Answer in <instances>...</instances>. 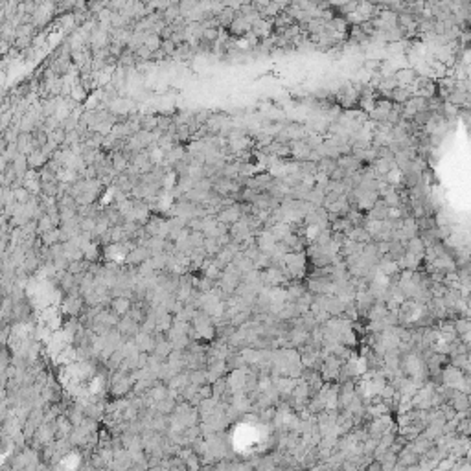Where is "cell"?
Here are the masks:
<instances>
[{
    "label": "cell",
    "instance_id": "277c9868",
    "mask_svg": "<svg viewBox=\"0 0 471 471\" xmlns=\"http://www.w3.org/2000/svg\"><path fill=\"white\" fill-rule=\"evenodd\" d=\"M249 30H252V26L247 23V18L243 17L241 13H238L236 20H234L232 26H230V33H232V35H247V33H251Z\"/></svg>",
    "mask_w": 471,
    "mask_h": 471
},
{
    "label": "cell",
    "instance_id": "5b68a950",
    "mask_svg": "<svg viewBox=\"0 0 471 471\" xmlns=\"http://www.w3.org/2000/svg\"><path fill=\"white\" fill-rule=\"evenodd\" d=\"M271 28H273V23H271V20H265V18L261 17L260 20H256V23L252 24L251 32L260 39V37H269L271 35Z\"/></svg>",
    "mask_w": 471,
    "mask_h": 471
},
{
    "label": "cell",
    "instance_id": "7a4b0ae2",
    "mask_svg": "<svg viewBox=\"0 0 471 471\" xmlns=\"http://www.w3.org/2000/svg\"><path fill=\"white\" fill-rule=\"evenodd\" d=\"M63 309L69 315H81L83 313V300L78 295H69L63 304Z\"/></svg>",
    "mask_w": 471,
    "mask_h": 471
},
{
    "label": "cell",
    "instance_id": "ba28073f",
    "mask_svg": "<svg viewBox=\"0 0 471 471\" xmlns=\"http://www.w3.org/2000/svg\"><path fill=\"white\" fill-rule=\"evenodd\" d=\"M70 98H72L76 103H81V101L87 100V91H85V88H83L81 85L78 83V85L72 88V94H70Z\"/></svg>",
    "mask_w": 471,
    "mask_h": 471
},
{
    "label": "cell",
    "instance_id": "6da1fadb",
    "mask_svg": "<svg viewBox=\"0 0 471 471\" xmlns=\"http://www.w3.org/2000/svg\"><path fill=\"white\" fill-rule=\"evenodd\" d=\"M48 160L50 159L44 155L42 149H35V151H32L28 155V166H30V169H33V171H41V169L46 168Z\"/></svg>",
    "mask_w": 471,
    "mask_h": 471
},
{
    "label": "cell",
    "instance_id": "9c48e42d",
    "mask_svg": "<svg viewBox=\"0 0 471 471\" xmlns=\"http://www.w3.org/2000/svg\"><path fill=\"white\" fill-rule=\"evenodd\" d=\"M160 50L164 52L166 55H175L177 54V44H175L171 39H169V41H162V48H160Z\"/></svg>",
    "mask_w": 471,
    "mask_h": 471
},
{
    "label": "cell",
    "instance_id": "52a82bcc",
    "mask_svg": "<svg viewBox=\"0 0 471 471\" xmlns=\"http://www.w3.org/2000/svg\"><path fill=\"white\" fill-rule=\"evenodd\" d=\"M146 46L153 52V54H155V52H159L160 48H162V37H160L159 33H147Z\"/></svg>",
    "mask_w": 471,
    "mask_h": 471
},
{
    "label": "cell",
    "instance_id": "8992f818",
    "mask_svg": "<svg viewBox=\"0 0 471 471\" xmlns=\"http://www.w3.org/2000/svg\"><path fill=\"white\" fill-rule=\"evenodd\" d=\"M457 433L464 438H471V416L466 414L464 418H460L457 423Z\"/></svg>",
    "mask_w": 471,
    "mask_h": 471
},
{
    "label": "cell",
    "instance_id": "3957f363",
    "mask_svg": "<svg viewBox=\"0 0 471 471\" xmlns=\"http://www.w3.org/2000/svg\"><path fill=\"white\" fill-rule=\"evenodd\" d=\"M394 79L398 83V87H412V83L416 81V76H414V70L401 69L398 72H394Z\"/></svg>",
    "mask_w": 471,
    "mask_h": 471
}]
</instances>
